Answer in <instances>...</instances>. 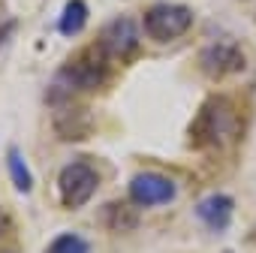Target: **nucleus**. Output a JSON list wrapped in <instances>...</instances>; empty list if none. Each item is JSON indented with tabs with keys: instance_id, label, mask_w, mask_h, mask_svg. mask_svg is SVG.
Listing matches in <instances>:
<instances>
[{
	"instance_id": "1",
	"label": "nucleus",
	"mask_w": 256,
	"mask_h": 253,
	"mask_svg": "<svg viewBox=\"0 0 256 253\" xmlns=\"http://www.w3.org/2000/svg\"><path fill=\"white\" fill-rule=\"evenodd\" d=\"M190 24H193V12L190 6H181V4H157L145 12V30L157 42L178 40L181 34L190 30Z\"/></svg>"
},
{
	"instance_id": "2",
	"label": "nucleus",
	"mask_w": 256,
	"mask_h": 253,
	"mask_svg": "<svg viewBox=\"0 0 256 253\" xmlns=\"http://www.w3.org/2000/svg\"><path fill=\"white\" fill-rule=\"evenodd\" d=\"M100 187V175L88 163H70L58 175V190L66 208H82Z\"/></svg>"
},
{
	"instance_id": "3",
	"label": "nucleus",
	"mask_w": 256,
	"mask_h": 253,
	"mask_svg": "<svg viewBox=\"0 0 256 253\" xmlns=\"http://www.w3.org/2000/svg\"><path fill=\"white\" fill-rule=\"evenodd\" d=\"M202 130H205V139L211 142V145H229V142H235V136H238V130H241V124H238V114L232 112V106L226 102V100H220V96H214V100H208V106H205V112H202Z\"/></svg>"
},
{
	"instance_id": "4",
	"label": "nucleus",
	"mask_w": 256,
	"mask_h": 253,
	"mask_svg": "<svg viewBox=\"0 0 256 253\" xmlns=\"http://www.w3.org/2000/svg\"><path fill=\"white\" fill-rule=\"evenodd\" d=\"M130 199L136 205H166L175 199V181L160 172H139L130 181Z\"/></svg>"
},
{
	"instance_id": "5",
	"label": "nucleus",
	"mask_w": 256,
	"mask_h": 253,
	"mask_svg": "<svg viewBox=\"0 0 256 253\" xmlns=\"http://www.w3.org/2000/svg\"><path fill=\"white\" fill-rule=\"evenodd\" d=\"M64 84L76 88V90H84V88H96L102 78H106V54H96V52H88L82 58H76L72 64H66L58 76Z\"/></svg>"
},
{
	"instance_id": "6",
	"label": "nucleus",
	"mask_w": 256,
	"mask_h": 253,
	"mask_svg": "<svg viewBox=\"0 0 256 253\" xmlns=\"http://www.w3.org/2000/svg\"><path fill=\"white\" fill-rule=\"evenodd\" d=\"M136 42H139L136 22H133V18H126V16L114 18V22L102 30V40H100V46L106 48V54H120V58L133 54Z\"/></svg>"
},
{
	"instance_id": "7",
	"label": "nucleus",
	"mask_w": 256,
	"mask_h": 253,
	"mask_svg": "<svg viewBox=\"0 0 256 253\" xmlns=\"http://www.w3.org/2000/svg\"><path fill=\"white\" fill-rule=\"evenodd\" d=\"M202 66L211 72V76H226V72H238L244 70V58L235 46L229 42H214L202 52Z\"/></svg>"
},
{
	"instance_id": "8",
	"label": "nucleus",
	"mask_w": 256,
	"mask_h": 253,
	"mask_svg": "<svg viewBox=\"0 0 256 253\" xmlns=\"http://www.w3.org/2000/svg\"><path fill=\"white\" fill-rule=\"evenodd\" d=\"M232 211H235V202H232L229 196H223V193L205 196V199L196 205V214H199V220H202L208 229H214V232H220V229H226V226H229V220H232Z\"/></svg>"
},
{
	"instance_id": "9",
	"label": "nucleus",
	"mask_w": 256,
	"mask_h": 253,
	"mask_svg": "<svg viewBox=\"0 0 256 253\" xmlns=\"http://www.w3.org/2000/svg\"><path fill=\"white\" fill-rule=\"evenodd\" d=\"M84 22H88V4L84 0H70L58 18V30L64 36H76L78 30H84Z\"/></svg>"
},
{
	"instance_id": "10",
	"label": "nucleus",
	"mask_w": 256,
	"mask_h": 253,
	"mask_svg": "<svg viewBox=\"0 0 256 253\" xmlns=\"http://www.w3.org/2000/svg\"><path fill=\"white\" fill-rule=\"evenodd\" d=\"M6 166H10L12 184H16L22 193H30L34 178H30V169H28V163H24V157H22V151H18V148H10V154H6Z\"/></svg>"
},
{
	"instance_id": "11",
	"label": "nucleus",
	"mask_w": 256,
	"mask_h": 253,
	"mask_svg": "<svg viewBox=\"0 0 256 253\" xmlns=\"http://www.w3.org/2000/svg\"><path fill=\"white\" fill-rule=\"evenodd\" d=\"M48 253H90V250H88V241H84V238L66 232V235H60V238L52 241Z\"/></svg>"
},
{
	"instance_id": "12",
	"label": "nucleus",
	"mask_w": 256,
	"mask_h": 253,
	"mask_svg": "<svg viewBox=\"0 0 256 253\" xmlns=\"http://www.w3.org/2000/svg\"><path fill=\"white\" fill-rule=\"evenodd\" d=\"M6 232H10V217H6V214H0V238H4Z\"/></svg>"
}]
</instances>
